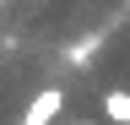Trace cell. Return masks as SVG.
<instances>
[{"label":"cell","mask_w":130,"mask_h":125,"mask_svg":"<svg viewBox=\"0 0 130 125\" xmlns=\"http://www.w3.org/2000/svg\"><path fill=\"white\" fill-rule=\"evenodd\" d=\"M60 103H65V92L43 87L38 98H32V109H27V120H22V125H54V120H60Z\"/></svg>","instance_id":"cell-1"},{"label":"cell","mask_w":130,"mask_h":125,"mask_svg":"<svg viewBox=\"0 0 130 125\" xmlns=\"http://www.w3.org/2000/svg\"><path fill=\"white\" fill-rule=\"evenodd\" d=\"M76 125H92V120H76Z\"/></svg>","instance_id":"cell-4"},{"label":"cell","mask_w":130,"mask_h":125,"mask_svg":"<svg viewBox=\"0 0 130 125\" xmlns=\"http://www.w3.org/2000/svg\"><path fill=\"white\" fill-rule=\"evenodd\" d=\"M92 49H98V38H81L76 49H71V65H87V60H92Z\"/></svg>","instance_id":"cell-3"},{"label":"cell","mask_w":130,"mask_h":125,"mask_svg":"<svg viewBox=\"0 0 130 125\" xmlns=\"http://www.w3.org/2000/svg\"><path fill=\"white\" fill-rule=\"evenodd\" d=\"M103 114H108L114 125H130V92H125V87H108V92H103Z\"/></svg>","instance_id":"cell-2"}]
</instances>
